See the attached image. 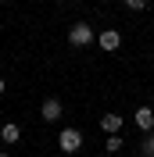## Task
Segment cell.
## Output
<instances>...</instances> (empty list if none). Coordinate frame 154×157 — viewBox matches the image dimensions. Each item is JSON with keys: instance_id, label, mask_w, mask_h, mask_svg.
<instances>
[{"instance_id": "6da1fadb", "label": "cell", "mask_w": 154, "mask_h": 157, "mask_svg": "<svg viewBox=\"0 0 154 157\" xmlns=\"http://www.w3.org/2000/svg\"><path fill=\"white\" fill-rule=\"evenodd\" d=\"M93 43H97V29L90 21H75V25L68 29V47L83 50V47H93Z\"/></svg>"}, {"instance_id": "7a4b0ae2", "label": "cell", "mask_w": 154, "mask_h": 157, "mask_svg": "<svg viewBox=\"0 0 154 157\" xmlns=\"http://www.w3.org/2000/svg\"><path fill=\"white\" fill-rule=\"evenodd\" d=\"M58 150L61 154H79V150H83V132H79L75 125H65L58 132Z\"/></svg>"}, {"instance_id": "3957f363", "label": "cell", "mask_w": 154, "mask_h": 157, "mask_svg": "<svg viewBox=\"0 0 154 157\" xmlns=\"http://www.w3.org/2000/svg\"><path fill=\"white\" fill-rule=\"evenodd\" d=\"M122 125H125V118H122V114H115V111L100 114V121H97V128H100L104 136H122Z\"/></svg>"}, {"instance_id": "277c9868", "label": "cell", "mask_w": 154, "mask_h": 157, "mask_svg": "<svg viewBox=\"0 0 154 157\" xmlns=\"http://www.w3.org/2000/svg\"><path fill=\"white\" fill-rule=\"evenodd\" d=\"M133 125L140 128V136H147V132H154V107H136V114H133Z\"/></svg>"}, {"instance_id": "5b68a950", "label": "cell", "mask_w": 154, "mask_h": 157, "mask_svg": "<svg viewBox=\"0 0 154 157\" xmlns=\"http://www.w3.org/2000/svg\"><path fill=\"white\" fill-rule=\"evenodd\" d=\"M97 47L107 50V54H115V50L122 47V32H118V29H104V32H97Z\"/></svg>"}, {"instance_id": "8992f818", "label": "cell", "mask_w": 154, "mask_h": 157, "mask_svg": "<svg viewBox=\"0 0 154 157\" xmlns=\"http://www.w3.org/2000/svg\"><path fill=\"white\" fill-rule=\"evenodd\" d=\"M61 114H65V104H61L58 97H47L39 104V118H43V121H58Z\"/></svg>"}, {"instance_id": "52a82bcc", "label": "cell", "mask_w": 154, "mask_h": 157, "mask_svg": "<svg viewBox=\"0 0 154 157\" xmlns=\"http://www.w3.org/2000/svg\"><path fill=\"white\" fill-rule=\"evenodd\" d=\"M0 139H4V147H14L22 139V128L14 125V121H4V125H0Z\"/></svg>"}, {"instance_id": "ba28073f", "label": "cell", "mask_w": 154, "mask_h": 157, "mask_svg": "<svg viewBox=\"0 0 154 157\" xmlns=\"http://www.w3.org/2000/svg\"><path fill=\"white\" fill-rule=\"evenodd\" d=\"M122 147H125V139H122V136H107V139H104V154H111V157L122 154Z\"/></svg>"}, {"instance_id": "9c48e42d", "label": "cell", "mask_w": 154, "mask_h": 157, "mask_svg": "<svg viewBox=\"0 0 154 157\" xmlns=\"http://www.w3.org/2000/svg\"><path fill=\"white\" fill-rule=\"evenodd\" d=\"M140 154H144V157H154V132L140 136Z\"/></svg>"}, {"instance_id": "30bf717a", "label": "cell", "mask_w": 154, "mask_h": 157, "mask_svg": "<svg viewBox=\"0 0 154 157\" xmlns=\"http://www.w3.org/2000/svg\"><path fill=\"white\" fill-rule=\"evenodd\" d=\"M122 4H125V11H136V14H140V11H147L151 0H122Z\"/></svg>"}, {"instance_id": "8fae6325", "label": "cell", "mask_w": 154, "mask_h": 157, "mask_svg": "<svg viewBox=\"0 0 154 157\" xmlns=\"http://www.w3.org/2000/svg\"><path fill=\"white\" fill-rule=\"evenodd\" d=\"M4 89H7V86H4V78H0V97H4Z\"/></svg>"}, {"instance_id": "7c38bea8", "label": "cell", "mask_w": 154, "mask_h": 157, "mask_svg": "<svg viewBox=\"0 0 154 157\" xmlns=\"http://www.w3.org/2000/svg\"><path fill=\"white\" fill-rule=\"evenodd\" d=\"M0 157H11V154H4V150H0Z\"/></svg>"}, {"instance_id": "4fadbf2b", "label": "cell", "mask_w": 154, "mask_h": 157, "mask_svg": "<svg viewBox=\"0 0 154 157\" xmlns=\"http://www.w3.org/2000/svg\"><path fill=\"white\" fill-rule=\"evenodd\" d=\"M0 4H7V0H0Z\"/></svg>"}, {"instance_id": "5bb4252c", "label": "cell", "mask_w": 154, "mask_h": 157, "mask_svg": "<svg viewBox=\"0 0 154 157\" xmlns=\"http://www.w3.org/2000/svg\"><path fill=\"white\" fill-rule=\"evenodd\" d=\"M151 4H154V0H151Z\"/></svg>"}]
</instances>
